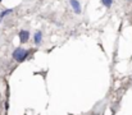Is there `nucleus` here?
I'll use <instances>...</instances> for the list:
<instances>
[{
  "instance_id": "obj_1",
  "label": "nucleus",
  "mask_w": 132,
  "mask_h": 115,
  "mask_svg": "<svg viewBox=\"0 0 132 115\" xmlns=\"http://www.w3.org/2000/svg\"><path fill=\"white\" fill-rule=\"evenodd\" d=\"M28 56V51L27 50H23V49H17V50H14V52H13V59H15L17 61H23Z\"/></svg>"
},
{
  "instance_id": "obj_2",
  "label": "nucleus",
  "mask_w": 132,
  "mask_h": 115,
  "mask_svg": "<svg viewBox=\"0 0 132 115\" xmlns=\"http://www.w3.org/2000/svg\"><path fill=\"white\" fill-rule=\"evenodd\" d=\"M28 37H30V33H28V31H26V30H22V31L19 32V38H21V42H22V43L27 42V41H28Z\"/></svg>"
},
{
  "instance_id": "obj_3",
  "label": "nucleus",
  "mask_w": 132,
  "mask_h": 115,
  "mask_svg": "<svg viewBox=\"0 0 132 115\" xmlns=\"http://www.w3.org/2000/svg\"><path fill=\"white\" fill-rule=\"evenodd\" d=\"M71 5L73 6L75 13H77V14L81 13V5H80V3H78L77 0H71Z\"/></svg>"
},
{
  "instance_id": "obj_4",
  "label": "nucleus",
  "mask_w": 132,
  "mask_h": 115,
  "mask_svg": "<svg viewBox=\"0 0 132 115\" xmlns=\"http://www.w3.org/2000/svg\"><path fill=\"white\" fill-rule=\"evenodd\" d=\"M41 37H43L41 31H37V32L35 33V43H36V45H40V43H41Z\"/></svg>"
},
{
  "instance_id": "obj_5",
  "label": "nucleus",
  "mask_w": 132,
  "mask_h": 115,
  "mask_svg": "<svg viewBox=\"0 0 132 115\" xmlns=\"http://www.w3.org/2000/svg\"><path fill=\"white\" fill-rule=\"evenodd\" d=\"M9 13H12V9H6V10H4V12L0 14V21H1V19H3L6 14H9Z\"/></svg>"
},
{
  "instance_id": "obj_6",
  "label": "nucleus",
  "mask_w": 132,
  "mask_h": 115,
  "mask_svg": "<svg viewBox=\"0 0 132 115\" xmlns=\"http://www.w3.org/2000/svg\"><path fill=\"white\" fill-rule=\"evenodd\" d=\"M101 3H103L106 8H110V5H112V3H113V1H112V0H101Z\"/></svg>"
},
{
  "instance_id": "obj_7",
  "label": "nucleus",
  "mask_w": 132,
  "mask_h": 115,
  "mask_svg": "<svg viewBox=\"0 0 132 115\" xmlns=\"http://www.w3.org/2000/svg\"><path fill=\"white\" fill-rule=\"evenodd\" d=\"M0 1H1V0H0Z\"/></svg>"
}]
</instances>
